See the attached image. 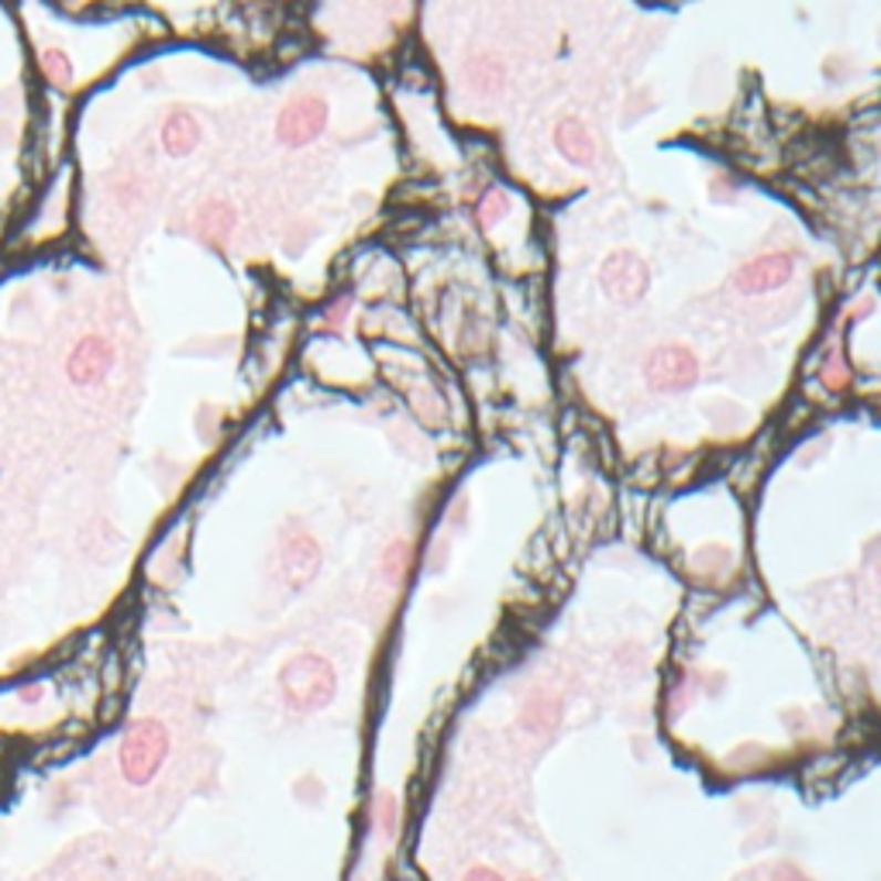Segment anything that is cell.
<instances>
[{"instance_id":"obj_7","label":"cell","mask_w":881,"mask_h":881,"mask_svg":"<svg viewBox=\"0 0 881 881\" xmlns=\"http://www.w3.org/2000/svg\"><path fill=\"white\" fill-rule=\"evenodd\" d=\"M279 561L282 576L293 589H303L313 576L321 572V548L307 530H287V538L279 541Z\"/></svg>"},{"instance_id":"obj_4","label":"cell","mask_w":881,"mask_h":881,"mask_svg":"<svg viewBox=\"0 0 881 881\" xmlns=\"http://www.w3.org/2000/svg\"><path fill=\"white\" fill-rule=\"evenodd\" d=\"M644 375L657 393H685L699 380V362L685 344H661L651 352Z\"/></svg>"},{"instance_id":"obj_8","label":"cell","mask_w":881,"mask_h":881,"mask_svg":"<svg viewBox=\"0 0 881 881\" xmlns=\"http://www.w3.org/2000/svg\"><path fill=\"white\" fill-rule=\"evenodd\" d=\"M554 148L564 163L572 166H592L595 163V142L579 117H564L554 124Z\"/></svg>"},{"instance_id":"obj_10","label":"cell","mask_w":881,"mask_h":881,"mask_svg":"<svg viewBox=\"0 0 881 881\" xmlns=\"http://www.w3.org/2000/svg\"><path fill=\"white\" fill-rule=\"evenodd\" d=\"M163 148L166 155H173V159H186L204 138V128H200V121L190 114V111H173L166 121H163Z\"/></svg>"},{"instance_id":"obj_5","label":"cell","mask_w":881,"mask_h":881,"mask_svg":"<svg viewBox=\"0 0 881 881\" xmlns=\"http://www.w3.org/2000/svg\"><path fill=\"white\" fill-rule=\"evenodd\" d=\"M328 128V101L324 97H297L293 104L282 107V114L276 117V138L287 148H303L313 138H321Z\"/></svg>"},{"instance_id":"obj_11","label":"cell","mask_w":881,"mask_h":881,"mask_svg":"<svg viewBox=\"0 0 881 881\" xmlns=\"http://www.w3.org/2000/svg\"><path fill=\"white\" fill-rule=\"evenodd\" d=\"M510 207H514L510 194H507V190H499V186H493V190H486V197H483V204H479V220L489 228L493 220H502V217H507Z\"/></svg>"},{"instance_id":"obj_9","label":"cell","mask_w":881,"mask_h":881,"mask_svg":"<svg viewBox=\"0 0 881 881\" xmlns=\"http://www.w3.org/2000/svg\"><path fill=\"white\" fill-rule=\"evenodd\" d=\"M114 365V352H111V344L104 338H86L80 341V349L73 352L70 359V372H73V380L90 386V383H97L104 380V372Z\"/></svg>"},{"instance_id":"obj_3","label":"cell","mask_w":881,"mask_h":881,"mask_svg":"<svg viewBox=\"0 0 881 881\" xmlns=\"http://www.w3.org/2000/svg\"><path fill=\"white\" fill-rule=\"evenodd\" d=\"M600 282H603V290L613 303L631 307V303L644 300V293L651 287V272H647L641 256L620 248V251H613V256H607V262L600 266Z\"/></svg>"},{"instance_id":"obj_2","label":"cell","mask_w":881,"mask_h":881,"mask_svg":"<svg viewBox=\"0 0 881 881\" xmlns=\"http://www.w3.org/2000/svg\"><path fill=\"white\" fill-rule=\"evenodd\" d=\"M166 750H169V734H166L163 723H155V719L135 723V730L128 734L124 750H121V765H124L128 781L145 785L155 771L163 768Z\"/></svg>"},{"instance_id":"obj_1","label":"cell","mask_w":881,"mask_h":881,"mask_svg":"<svg viewBox=\"0 0 881 881\" xmlns=\"http://www.w3.org/2000/svg\"><path fill=\"white\" fill-rule=\"evenodd\" d=\"M279 696L293 713H321L338 696V675L328 657L303 651L279 672Z\"/></svg>"},{"instance_id":"obj_13","label":"cell","mask_w":881,"mask_h":881,"mask_svg":"<svg viewBox=\"0 0 881 881\" xmlns=\"http://www.w3.org/2000/svg\"><path fill=\"white\" fill-rule=\"evenodd\" d=\"M520 881H533V878H520Z\"/></svg>"},{"instance_id":"obj_6","label":"cell","mask_w":881,"mask_h":881,"mask_svg":"<svg viewBox=\"0 0 881 881\" xmlns=\"http://www.w3.org/2000/svg\"><path fill=\"white\" fill-rule=\"evenodd\" d=\"M792 272H796L792 256H785V251H768V256H758V259H750L747 266L737 269L734 287L747 297H765V293L781 290L785 282L792 279Z\"/></svg>"},{"instance_id":"obj_12","label":"cell","mask_w":881,"mask_h":881,"mask_svg":"<svg viewBox=\"0 0 881 881\" xmlns=\"http://www.w3.org/2000/svg\"><path fill=\"white\" fill-rule=\"evenodd\" d=\"M465 881H507V878L496 874L493 868H471V871L465 874Z\"/></svg>"}]
</instances>
